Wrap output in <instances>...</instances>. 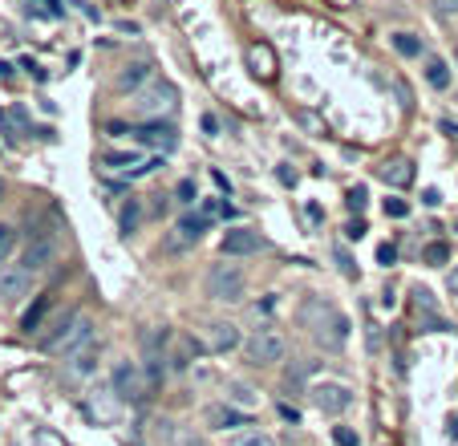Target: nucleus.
Returning a JSON list of instances; mask_svg holds the SVG:
<instances>
[{"mask_svg": "<svg viewBox=\"0 0 458 446\" xmlns=\"http://www.w3.org/2000/svg\"><path fill=\"white\" fill-rule=\"evenodd\" d=\"M228 402H231V406H240V410H252V406L260 402V394H256L252 385H244V381H231V385H228Z\"/></svg>", "mask_w": 458, "mask_h": 446, "instance_id": "obj_24", "label": "nucleus"}, {"mask_svg": "<svg viewBox=\"0 0 458 446\" xmlns=\"http://www.w3.org/2000/svg\"><path fill=\"white\" fill-rule=\"evenodd\" d=\"M454 57H458V49H454Z\"/></svg>", "mask_w": 458, "mask_h": 446, "instance_id": "obj_47", "label": "nucleus"}, {"mask_svg": "<svg viewBox=\"0 0 458 446\" xmlns=\"http://www.w3.org/2000/svg\"><path fill=\"white\" fill-rule=\"evenodd\" d=\"M203 130H207V134H215V130H219V122H215L211 114H203Z\"/></svg>", "mask_w": 458, "mask_h": 446, "instance_id": "obj_44", "label": "nucleus"}, {"mask_svg": "<svg viewBox=\"0 0 458 446\" xmlns=\"http://www.w3.org/2000/svg\"><path fill=\"white\" fill-rule=\"evenodd\" d=\"M147 82H150V66H147V61H134V66H126L122 73H118V89H142Z\"/></svg>", "mask_w": 458, "mask_h": 446, "instance_id": "obj_22", "label": "nucleus"}, {"mask_svg": "<svg viewBox=\"0 0 458 446\" xmlns=\"http://www.w3.org/2000/svg\"><path fill=\"white\" fill-rule=\"evenodd\" d=\"M207 223H211V215H207V211L182 215L179 228H175V235H171V244H166V252H179V248H187V244H199L203 232H207Z\"/></svg>", "mask_w": 458, "mask_h": 446, "instance_id": "obj_14", "label": "nucleus"}, {"mask_svg": "<svg viewBox=\"0 0 458 446\" xmlns=\"http://www.w3.org/2000/svg\"><path fill=\"white\" fill-rule=\"evenodd\" d=\"M166 329H142V373H147V385L150 390H159L166 378Z\"/></svg>", "mask_w": 458, "mask_h": 446, "instance_id": "obj_3", "label": "nucleus"}, {"mask_svg": "<svg viewBox=\"0 0 458 446\" xmlns=\"http://www.w3.org/2000/svg\"><path fill=\"white\" fill-rule=\"evenodd\" d=\"M53 235H33V244H29V248H25V260H20V264L29 268V272H45V268L53 264Z\"/></svg>", "mask_w": 458, "mask_h": 446, "instance_id": "obj_16", "label": "nucleus"}, {"mask_svg": "<svg viewBox=\"0 0 458 446\" xmlns=\"http://www.w3.org/2000/svg\"><path fill=\"white\" fill-rule=\"evenodd\" d=\"M450 438H458V418H450Z\"/></svg>", "mask_w": 458, "mask_h": 446, "instance_id": "obj_46", "label": "nucleus"}, {"mask_svg": "<svg viewBox=\"0 0 458 446\" xmlns=\"http://www.w3.org/2000/svg\"><path fill=\"white\" fill-rule=\"evenodd\" d=\"M264 248V240L256 228H228L223 240H219V252L223 256H256Z\"/></svg>", "mask_w": 458, "mask_h": 446, "instance_id": "obj_13", "label": "nucleus"}, {"mask_svg": "<svg viewBox=\"0 0 458 446\" xmlns=\"http://www.w3.org/2000/svg\"><path fill=\"white\" fill-rule=\"evenodd\" d=\"M114 394L122 402H130V406H142L150 394L147 385V373H142V365L138 361H118L114 365Z\"/></svg>", "mask_w": 458, "mask_h": 446, "instance_id": "obj_6", "label": "nucleus"}, {"mask_svg": "<svg viewBox=\"0 0 458 446\" xmlns=\"http://www.w3.org/2000/svg\"><path fill=\"white\" fill-rule=\"evenodd\" d=\"M304 325H309L312 341L325 345L328 353L345 349V341H349V321H345V313H337L325 300H309L304 304Z\"/></svg>", "mask_w": 458, "mask_h": 446, "instance_id": "obj_2", "label": "nucleus"}, {"mask_svg": "<svg viewBox=\"0 0 458 446\" xmlns=\"http://www.w3.org/2000/svg\"><path fill=\"white\" fill-rule=\"evenodd\" d=\"M207 297L223 300V304H235L244 297V268L240 264H215L207 272Z\"/></svg>", "mask_w": 458, "mask_h": 446, "instance_id": "obj_5", "label": "nucleus"}, {"mask_svg": "<svg viewBox=\"0 0 458 446\" xmlns=\"http://www.w3.org/2000/svg\"><path fill=\"white\" fill-rule=\"evenodd\" d=\"M175 199H179V203H195V179H182L179 187H175Z\"/></svg>", "mask_w": 458, "mask_h": 446, "instance_id": "obj_32", "label": "nucleus"}, {"mask_svg": "<svg viewBox=\"0 0 458 446\" xmlns=\"http://www.w3.org/2000/svg\"><path fill=\"white\" fill-rule=\"evenodd\" d=\"M98 353H101L98 341H89V345H82L78 353H69L66 378H69V381H85L89 373H94V369H98Z\"/></svg>", "mask_w": 458, "mask_h": 446, "instance_id": "obj_15", "label": "nucleus"}, {"mask_svg": "<svg viewBox=\"0 0 458 446\" xmlns=\"http://www.w3.org/2000/svg\"><path fill=\"white\" fill-rule=\"evenodd\" d=\"M377 260H381V264L390 268L393 260H397V248H393V244H381V248H377Z\"/></svg>", "mask_w": 458, "mask_h": 446, "instance_id": "obj_38", "label": "nucleus"}, {"mask_svg": "<svg viewBox=\"0 0 458 446\" xmlns=\"http://www.w3.org/2000/svg\"><path fill=\"white\" fill-rule=\"evenodd\" d=\"M41 4H45V13H49V17H61V4H57V0H41Z\"/></svg>", "mask_w": 458, "mask_h": 446, "instance_id": "obj_42", "label": "nucleus"}, {"mask_svg": "<svg viewBox=\"0 0 458 446\" xmlns=\"http://www.w3.org/2000/svg\"><path fill=\"white\" fill-rule=\"evenodd\" d=\"M422 260L430 268H438V264H446V260H450V248H446V244H430V248L422 252Z\"/></svg>", "mask_w": 458, "mask_h": 446, "instance_id": "obj_28", "label": "nucleus"}, {"mask_svg": "<svg viewBox=\"0 0 458 446\" xmlns=\"http://www.w3.org/2000/svg\"><path fill=\"white\" fill-rule=\"evenodd\" d=\"M94 329H98V325H94V316L78 313V316H73V325L66 329V337H61V341L53 345V353H61V357H69V353H78L82 345H89V341H98V337H94Z\"/></svg>", "mask_w": 458, "mask_h": 446, "instance_id": "obj_11", "label": "nucleus"}, {"mask_svg": "<svg viewBox=\"0 0 458 446\" xmlns=\"http://www.w3.org/2000/svg\"><path fill=\"white\" fill-rule=\"evenodd\" d=\"M422 203H426V207H438V203H442V195L434 191V187H426V191H422Z\"/></svg>", "mask_w": 458, "mask_h": 446, "instance_id": "obj_40", "label": "nucleus"}, {"mask_svg": "<svg viewBox=\"0 0 458 446\" xmlns=\"http://www.w3.org/2000/svg\"><path fill=\"white\" fill-rule=\"evenodd\" d=\"M333 438H337V446H357V434H353L349 426H337L333 430Z\"/></svg>", "mask_w": 458, "mask_h": 446, "instance_id": "obj_34", "label": "nucleus"}, {"mask_svg": "<svg viewBox=\"0 0 458 446\" xmlns=\"http://www.w3.org/2000/svg\"><path fill=\"white\" fill-rule=\"evenodd\" d=\"M247 69L256 73V78H264V82H272L276 78V53H272V45H247Z\"/></svg>", "mask_w": 458, "mask_h": 446, "instance_id": "obj_17", "label": "nucleus"}, {"mask_svg": "<svg viewBox=\"0 0 458 446\" xmlns=\"http://www.w3.org/2000/svg\"><path fill=\"white\" fill-rule=\"evenodd\" d=\"M426 82L434 85V89H446L450 85V69L442 57H426Z\"/></svg>", "mask_w": 458, "mask_h": 446, "instance_id": "obj_26", "label": "nucleus"}, {"mask_svg": "<svg viewBox=\"0 0 458 446\" xmlns=\"http://www.w3.org/2000/svg\"><path fill=\"white\" fill-rule=\"evenodd\" d=\"M280 418H284V422H300V414H296V406H288V402H280Z\"/></svg>", "mask_w": 458, "mask_h": 446, "instance_id": "obj_39", "label": "nucleus"}, {"mask_svg": "<svg viewBox=\"0 0 458 446\" xmlns=\"http://www.w3.org/2000/svg\"><path fill=\"white\" fill-rule=\"evenodd\" d=\"M312 406L321 414H345L353 406V394L337 381H321V385H312Z\"/></svg>", "mask_w": 458, "mask_h": 446, "instance_id": "obj_12", "label": "nucleus"}, {"mask_svg": "<svg viewBox=\"0 0 458 446\" xmlns=\"http://www.w3.org/2000/svg\"><path fill=\"white\" fill-rule=\"evenodd\" d=\"M33 446H66V438H61V434H53L49 426H37L33 430Z\"/></svg>", "mask_w": 458, "mask_h": 446, "instance_id": "obj_29", "label": "nucleus"}, {"mask_svg": "<svg viewBox=\"0 0 458 446\" xmlns=\"http://www.w3.org/2000/svg\"><path fill=\"white\" fill-rule=\"evenodd\" d=\"M118 414H122V397L114 394V385H98V390L85 394V418L89 422L110 426V422H118Z\"/></svg>", "mask_w": 458, "mask_h": 446, "instance_id": "obj_9", "label": "nucleus"}, {"mask_svg": "<svg viewBox=\"0 0 458 446\" xmlns=\"http://www.w3.org/2000/svg\"><path fill=\"white\" fill-rule=\"evenodd\" d=\"M393 49L402 53V57H418L422 53V41L414 33H393Z\"/></svg>", "mask_w": 458, "mask_h": 446, "instance_id": "obj_27", "label": "nucleus"}, {"mask_svg": "<svg viewBox=\"0 0 458 446\" xmlns=\"http://www.w3.org/2000/svg\"><path fill=\"white\" fill-rule=\"evenodd\" d=\"M244 353L252 365H276V361H284V337L276 329H256L247 337Z\"/></svg>", "mask_w": 458, "mask_h": 446, "instance_id": "obj_8", "label": "nucleus"}, {"mask_svg": "<svg viewBox=\"0 0 458 446\" xmlns=\"http://www.w3.org/2000/svg\"><path fill=\"white\" fill-rule=\"evenodd\" d=\"M235 446H272V438H268V434H260V430H252V434H240V438H235Z\"/></svg>", "mask_w": 458, "mask_h": 446, "instance_id": "obj_33", "label": "nucleus"}, {"mask_svg": "<svg viewBox=\"0 0 458 446\" xmlns=\"http://www.w3.org/2000/svg\"><path fill=\"white\" fill-rule=\"evenodd\" d=\"M337 264H341L345 276H357V268H353V260H349V252L345 248H337Z\"/></svg>", "mask_w": 458, "mask_h": 446, "instance_id": "obj_37", "label": "nucleus"}, {"mask_svg": "<svg viewBox=\"0 0 458 446\" xmlns=\"http://www.w3.org/2000/svg\"><path fill=\"white\" fill-rule=\"evenodd\" d=\"M385 215H390V219H406L409 203H406V199H385Z\"/></svg>", "mask_w": 458, "mask_h": 446, "instance_id": "obj_31", "label": "nucleus"}, {"mask_svg": "<svg viewBox=\"0 0 458 446\" xmlns=\"http://www.w3.org/2000/svg\"><path fill=\"white\" fill-rule=\"evenodd\" d=\"M377 175L390 182V187H409V182H414V163H409V159H390Z\"/></svg>", "mask_w": 458, "mask_h": 446, "instance_id": "obj_21", "label": "nucleus"}, {"mask_svg": "<svg viewBox=\"0 0 458 446\" xmlns=\"http://www.w3.org/2000/svg\"><path fill=\"white\" fill-rule=\"evenodd\" d=\"M361 235H365V223H361V219L357 223H349V240H361Z\"/></svg>", "mask_w": 458, "mask_h": 446, "instance_id": "obj_41", "label": "nucleus"}, {"mask_svg": "<svg viewBox=\"0 0 458 446\" xmlns=\"http://www.w3.org/2000/svg\"><path fill=\"white\" fill-rule=\"evenodd\" d=\"M207 422H211L215 430H235V426H252V418H247V410H240V406H211L207 410Z\"/></svg>", "mask_w": 458, "mask_h": 446, "instance_id": "obj_18", "label": "nucleus"}, {"mask_svg": "<svg viewBox=\"0 0 458 446\" xmlns=\"http://www.w3.org/2000/svg\"><path fill=\"white\" fill-rule=\"evenodd\" d=\"M110 134H134V142H142V147H154L163 150V154H171V150L179 147V130L171 126V122H142V126H118V122H110L106 126Z\"/></svg>", "mask_w": 458, "mask_h": 446, "instance_id": "obj_4", "label": "nucleus"}, {"mask_svg": "<svg viewBox=\"0 0 458 446\" xmlns=\"http://www.w3.org/2000/svg\"><path fill=\"white\" fill-rule=\"evenodd\" d=\"M179 110V89L163 78H150L142 89L130 94V118L134 122H163L166 114Z\"/></svg>", "mask_w": 458, "mask_h": 446, "instance_id": "obj_1", "label": "nucleus"}, {"mask_svg": "<svg viewBox=\"0 0 458 446\" xmlns=\"http://www.w3.org/2000/svg\"><path fill=\"white\" fill-rule=\"evenodd\" d=\"M365 187H353V191H349V207H353V211H365Z\"/></svg>", "mask_w": 458, "mask_h": 446, "instance_id": "obj_35", "label": "nucleus"}, {"mask_svg": "<svg viewBox=\"0 0 458 446\" xmlns=\"http://www.w3.org/2000/svg\"><path fill=\"white\" fill-rule=\"evenodd\" d=\"M49 304H53V297H49V292H45V297H41V300H37V304H33V309L25 313V321H20V329L29 333V337H33V333L41 329V321H45V313H49Z\"/></svg>", "mask_w": 458, "mask_h": 446, "instance_id": "obj_25", "label": "nucleus"}, {"mask_svg": "<svg viewBox=\"0 0 458 446\" xmlns=\"http://www.w3.org/2000/svg\"><path fill=\"white\" fill-rule=\"evenodd\" d=\"M17 248V232H13V228H4V223H0V264H4V260H8V252Z\"/></svg>", "mask_w": 458, "mask_h": 446, "instance_id": "obj_30", "label": "nucleus"}, {"mask_svg": "<svg viewBox=\"0 0 458 446\" xmlns=\"http://www.w3.org/2000/svg\"><path fill=\"white\" fill-rule=\"evenodd\" d=\"M434 4H438L442 13H458V0H434Z\"/></svg>", "mask_w": 458, "mask_h": 446, "instance_id": "obj_43", "label": "nucleus"}, {"mask_svg": "<svg viewBox=\"0 0 458 446\" xmlns=\"http://www.w3.org/2000/svg\"><path fill=\"white\" fill-rule=\"evenodd\" d=\"M240 345V329L235 325H228V321H215V325H207V349L211 353H228V349Z\"/></svg>", "mask_w": 458, "mask_h": 446, "instance_id": "obj_19", "label": "nucleus"}, {"mask_svg": "<svg viewBox=\"0 0 458 446\" xmlns=\"http://www.w3.org/2000/svg\"><path fill=\"white\" fill-rule=\"evenodd\" d=\"M450 292H458V268L450 272Z\"/></svg>", "mask_w": 458, "mask_h": 446, "instance_id": "obj_45", "label": "nucleus"}, {"mask_svg": "<svg viewBox=\"0 0 458 446\" xmlns=\"http://www.w3.org/2000/svg\"><path fill=\"white\" fill-rule=\"evenodd\" d=\"M29 288H33V272L25 264H0V300L4 304L20 300Z\"/></svg>", "mask_w": 458, "mask_h": 446, "instance_id": "obj_10", "label": "nucleus"}, {"mask_svg": "<svg viewBox=\"0 0 458 446\" xmlns=\"http://www.w3.org/2000/svg\"><path fill=\"white\" fill-rule=\"evenodd\" d=\"M69 325H73V316H69V313H57V316L49 321V325H41V329L33 333V337H37V345H41V349H49V353H53V345H57V341L66 337Z\"/></svg>", "mask_w": 458, "mask_h": 446, "instance_id": "obj_20", "label": "nucleus"}, {"mask_svg": "<svg viewBox=\"0 0 458 446\" xmlns=\"http://www.w3.org/2000/svg\"><path fill=\"white\" fill-rule=\"evenodd\" d=\"M163 159H147V154H138V150H106L101 154V171H110V175H126V179H138V175H150V171H159Z\"/></svg>", "mask_w": 458, "mask_h": 446, "instance_id": "obj_7", "label": "nucleus"}, {"mask_svg": "<svg viewBox=\"0 0 458 446\" xmlns=\"http://www.w3.org/2000/svg\"><path fill=\"white\" fill-rule=\"evenodd\" d=\"M0 130L8 134L13 142L25 138V134H29V118H25V110H0Z\"/></svg>", "mask_w": 458, "mask_h": 446, "instance_id": "obj_23", "label": "nucleus"}, {"mask_svg": "<svg viewBox=\"0 0 458 446\" xmlns=\"http://www.w3.org/2000/svg\"><path fill=\"white\" fill-rule=\"evenodd\" d=\"M134 223H138V207H134V203H130V207L122 211V232L130 235V232H134Z\"/></svg>", "mask_w": 458, "mask_h": 446, "instance_id": "obj_36", "label": "nucleus"}]
</instances>
